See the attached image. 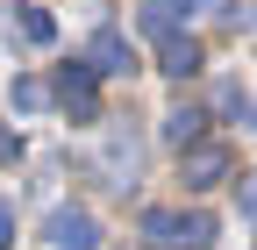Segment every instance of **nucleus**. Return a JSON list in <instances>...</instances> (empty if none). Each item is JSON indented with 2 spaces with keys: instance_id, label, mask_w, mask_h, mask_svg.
<instances>
[{
  "instance_id": "f257e3e1",
  "label": "nucleus",
  "mask_w": 257,
  "mask_h": 250,
  "mask_svg": "<svg viewBox=\"0 0 257 250\" xmlns=\"http://www.w3.org/2000/svg\"><path fill=\"white\" fill-rule=\"evenodd\" d=\"M143 236L157 250H207L214 243V214H179V207H150L143 214Z\"/></svg>"
},
{
  "instance_id": "f03ea898",
  "label": "nucleus",
  "mask_w": 257,
  "mask_h": 250,
  "mask_svg": "<svg viewBox=\"0 0 257 250\" xmlns=\"http://www.w3.org/2000/svg\"><path fill=\"white\" fill-rule=\"evenodd\" d=\"M57 100L72 121H100V86H93V65H64L57 72Z\"/></svg>"
},
{
  "instance_id": "7ed1b4c3",
  "label": "nucleus",
  "mask_w": 257,
  "mask_h": 250,
  "mask_svg": "<svg viewBox=\"0 0 257 250\" xmlns=\"http://www.w3.org/2000/svg\"><path fill=\"white\" fill-rule=\"evenodd\" d=\"M179 172H186V186H193V193H207V186H221V179H229V143H193Z\"/></svg>"
},
{
  "instance_id": "20e7f679",
  "label": "nucleus",
  "mask_w": 257,
  "mask_h": 250,
  "mask_svg": "<svg viewBox=\"0 0 257 250\" xmlns=\"http://www.w3.org/2000/svg\"><path fill=\"white\" fill-rule=\"evenodd\" d=\"M50 243L57 250H100V222H93L86 207H57L50 214Z\"/></svg>"
},
{
  "instance_id": "39448f33",
  "label": "nucleus",
  "mask_w": 257,
  "mask_h": 250,
  "mask_svg": "<svg viewBox=\"0 0 257 250\" xmlns=\"http://www.w3.org/2000/svg\"><path fill=\"white\" fill-rule=\"evenodd\" d=\"M86 65H93V79H121V72H136V50H128V36L121 29H100V36H93V50H86Z\"/></svg>"
},
{
  "instance_id": "423d86ee",
  "label": "nucleus",
  "mask_w": 257,
  "mask_h": 250,
  "mask_svg": "<svg viewBox=\"0 0 257 250\" xmlns=\"http://www.w3.org/2000/svg\"><path fill=\"white\" fill-rule=\"evenodd\" d=\"M157 72H172V79H193V72H200V43H193L186 29L157 36Z\"/></svg>"
},
{
  "instance_id": "0eeeda50",
  "label": "nucleus",
  "mask_w": 257,
  "mask_h": 250,
  "mask_svg": "<svg viewBox=\"0 0 257 250\" xmlns=\"http://www.w3.org/2000/svg\"><path fill=\"white\" fill-rule=\"evenodd\" d=\"M200 121H207L200 107H172V114H165V136H172L179 150H193V143H200Z\"/></svg>"
},
{
  "instance_id": "6e6552de",
  "label": "nucleus",
  "mask_w": 257,
  "mask_h": 250,
  "mask_svg": "<svg viewBox=\"0 0 257 250\" xmlns=\"http://www.w3.org/2000/svg\"><path fill=\"white\" fill-rule=\"evenodd\" d=\"M15 29H22L29 43H50V36H57V22H50L43 8H15Z\"/></svg>"
},
{
  "instance_id": "1a4fd4ad",
  "label": "nucleus",
  "mask_w": 257,
  "mask_h": 250,
  "mask_svg": "<svg viewBox=\"0 0 257 250\" xmlns=\"http://www.w3.org/2000/svg\"><path fill=\"white\" fill-rule=\"evenodd\" d=\"M43 100H50V86H43V79H15V107H22V114H36Z\"/></svg>"
},
{
  "instance_id": "9d476101",
  "label": "nucleus",
  "mask_w": 257,
  "mask_h": 250,
  "mask_svg": "<svg viewBox=\"0 0 257 250\" xmlns=\"http://www.w3.org/2000/svg\"><path fill=\"white\" fill-rule=\"evenodd\" d=\"M8 243H15V207L0 200V250H8Z\"/></svg>"
},
{
  "instance_id": "9b49d317",
  "label": "nucleus",
  "mask_w": 257,
  "mask_h": 250,
  "mask_svg": "<svg viewBox=\"0 0 257 250\" xmlns=\"http://www.w3.org/2000/svg\"><path fill=\"white\" fill-rule=\"evenodd\" d=\"M8 158H22V136H15V129H0V165H8Z\"/></svg>"
},
{
  "instance_id": "f8f14e48",
  "label": "nucleus",
  "mask_w": 257,
  "mask_h": 250,
  "mask_svg": "<svg viewBox=\"0 0 257 250\" xmlns=\"http://www.w3.org/2000/svg\"><path fill=\"white\" fill-rule=\"evenodd\" d=\"M243 214L257 222V172H250V186H243Z\"/></svg>"
}]
</instances>
